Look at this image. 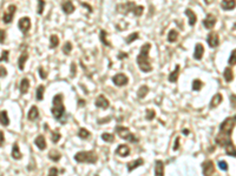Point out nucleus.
I'll use <instances>...</instances> for the list:
<instances>
[{
    "label": "nucleus",
    "mask_w": 236,
    "mask_h": 176,
    "mask_svg": "<svg viewBox=\"0 0 236 176\" xmlns=\"http://www.w3.org/2000/svg\"><path fill=\"white\" fill-rule=\"evenodd\" d=\"M236 124V115L234 116H229L227 117L220 126V133L217 134L215 141L219 146L221 147H226L228 143L233 142L232 139H230V135H232V132L234 129Z\"/></svg>",
    "instance_id": "nucleus-1"
},
{
    "label": "nucleus",
    "mask_w": 236,
    "mask_h": 176,
    "mask_svg": "<svg viewBox=\"0 0 236 176\" xmlns=\"http://www.w3.org/2000/svg\"><path fill=\"white\" fill-rule=\"evenodd\" d=\"M151 48V45L150 44H144L142 47H140V52L137 57V65L139 67V69L144 73H149L152 71V66L150 64V60H149V51Z\"/></svg>",
    "instance_id": "nucleus-2"
},
{
    "label": "nucleus",
    "mask_w": 236,
    "mask_h": 176,
    "mask_svg": "<svg viewBox=\"0 0 236 176\" xmlns=\"http://www.w3.org/2000/svg\"><path fill=\"white\" fill-rule=\"evenodd\" d=\"M117 11L120 12L122 14H127L130 12H133V14L136 16H140L143 14V12H144V7L143 6H137L133 1H127V2L118 5Z\"/></svg>",
    "instance_id": "nucleus-3"
},
{
    "label": "nucleus",
    "mask_w": 236,
    "mask_h": 176,
    "mask_svg": "<svg viewBox=\"0 0 236 176\" xmlns=\"http://www.w3.org/2000/svg\"><path fill=\"white\" fill-rule=\"evenodd\" d=\"M63 95L62 94H57L54 95L53 97V102H52V115L54 116L56 120H59L63 115H64V112H65V108H64V103H63Z\"/></svg>",
    "instance_id": "nucleus-4"
},
{
    "label": "nucleus",
    "mask_w": 236,
    "mask_h": 176,
    "mask_svg": "<svg viewBox=\"0 0 236 176\" xmlns=\"http://www.w3.org/2000/svg\"><path fill=\"white\" fill-rule=\"evenodd\" d=\"M75 160L80 163H96L98 156L95 152H79L75 155Z\"/></svg>",
    "instance_id": "nucleus-5"
},
{
    "label": "nucleus",
    "mask_w": 236,
    "mask_h": 176,
    "mask_svg": "<svg viewBox=\"0 0 236 176\" xmlns=\"http://www.w3.org/2000/svg\"><path fill=\"white\" fill-rule=\"evenodd\" d=\"M116 133L119 135L120 139L123 140H126L129 142H132V143H137L138 142V139L135 136V134H132L127 128L125 127H122V126H117L116 127Z\"/></svg>",
    "instance_id": "nucleus-6"
},
{
    "label": "nucleus",
    "mask_w": 236,
    "mask_h": 176,
    "mask_svg": "<svg viewBox=\"0 0 236 176\" xmlns=\"http://www.w3.org/2000/svg\"><path fill=\"white\" fill-rule=\"evenodd\" d=\"M202 169H203V175L204 176H213L215 173L214 162L210 161V160H207L206 162L202 163Z\"/></svg>",
    "instance_id": "nucleus-7"
},
{
    "label": "nucleus",
    "mask_w": 236,
    "mask_h": 176,
    "mask_svg": "<svg viewBox=\"0 0 236 176\" xmlns=\"http://www.w3.org/2000/svg\"><path fill=\"white\" fill-rule=\"evenodd\" d=\"M15 11H17V7H15L14 5H9V6H8V8H7V11L5 12V14H4V16H2V21H4V22H6V24H9V22H12Z\"/></svg>",
    "instance_id": "nucleus-8"
},
{
    "label": "nucleus",
    "mask_w": 236,
    "mask_h": 176,
    "mask_svg": "<svg viewBox=\"0 0 236 176\" xmlns=\"http://www.w3.org/2000/svg\"><path fill=\"white\" fill-rule=\"evenodd\" d=\"M127 77L125 75V74H123V73H118L116 74L114 78H112V82L118 86V87H122V86H125L126 84H127Z\"/></svg>",
    "instance_id": "nucleus-9"
},
{
    "label": "nucleus",
    "mask_w": 236,
    "mask_h": 176,
    "mask_svg": "<svg viewBox=\"0 0 236 176\" xmlns=\"http://www.w3.org/2000/svg\"><path fill=\"white\" fill-rule=\"evenodd\" d=\"M18 27H19V29H20L22 33H26V32L31 28V19L27 18V16L21 18V19L19 20V22H18Z\"/></svg>",
    "instance_id": "nucleus-10"
},
{
    "label": "nucleus",
    "mask_w": 236,
    "mask_h": 176,
    "mask_svg": "<svg viewBox=\"0 0 236 176\" xmlns=\"http://www.w3.org/2000/svg\"><path fill=\"white\" fill-rule=\"evenodd\" d=\"M207 42H208L209 47H211V48L217 47V46L220 45V38H219L217 33H215V32L209 33V35H208V38H207Z\"/></svg>",
    "instance_id": "nucleus-11"
},
{
    "label": "nucleus",
    "mask_w": 236,
    "mask_h": 176,
    "mask_svg": "<svg viewBox=\"0 0 236 176\" xmlns=\"http://www.w3.org/2000/svg\"><path fill=\"white\" fill-rule=\"evenodd\" d=\"M216 24V18L213 15V14H208L207 18L203 20V26L207 28V29H211Z\"/></svg>",
    "instance_id": "nucleus-12"
},
{
    "label": "nucleus",
    "mask_w": 236,
    "mask_h": 176,
    "mask_svg": "<svg viewBox=\"0 0 236 176\" xmlns=\"http://www.w3.org/2000/svg\"><path fill=\"white\" fill-rule=\"evenodd\" d=\"M96 106L98 107V108H103V109H106L108 107H109V100L104 96V95H99L97 99H96Z\"/></svg>",
    "instance_id": "nucleus-13"
},
{
    "label": "nucleus",
    "mask_w": 236,
    "mask_h": 176,
    "mask_svg": "<svg viewBox=\"0 0 236 176\" xmlns=\"http://www.w3.org/2000/svg\"><path fill=\"white\" fill-rule=\"evenodd\" d=\"M221 7L224 11H230L234 9L236 7V0H222L221 2Z\"/></svg>",
    "instance_id": "nucleus-14"
},
{
    "label": "nucleus",
    "mask_w": 236,
    "mask_h": 176,
    "mask_svg": "<svg viewBox=\"0 0 236 176\" xmlns=\"http://www.w3.org/2000/svg\"><path fill=\"white\" fill-rule=\"evenodd\" d=\"M203 53H204V47H203V45H201V44H197V45L195 46V51H194V58H195L196 60H201V59H202V57H203Z\"/></svg>",
    "instance_id": "nucleus-15"
},
{
    "label": "nucleus",
    "mask_w": 236,
    "mask_h": 176,
    "mask_svg": "<svg viewBox=\"0 0 236 176\" xmlns=\"http://www.w3.org/2000/svg\"><path fill=\"white\" fill-rule=\"evenodd\" d=\"M155 176H164V163L161 160L155 163Z\"/></svg>",
    "instance_id": "nucleus-16"
},
{
    "label": "nucleus",
    "mask_w": 236,
    "mask_h": 176,
    "mask_svg": "<svg viewBox=\"0 0 236 176\" xmlns=\"http://www.w3.org/2000/svg\"><path fill=\"white\" fill-rule=\"evenodd\" d=\"M116 153H117L119 156L125 157V156L130 155V148H129L126 145H120L117 149H116Z\"/></svg>",
    "instance_id": "nucleus-17"
},
{
    "label": "nucleus",
    "mask_w": 236,
    "mask_h": 176,
    "mask_svg": "<svg viewBox=\"0 0 236 176\" xmlns=\"http://www.w3.org/2000/svg\"><path fill=\"white\" fill-rule=\"evenodd\" d=\"M38 116H39V110H38V108H37V106H33V107L30 109L28 114H27V119H28L30 121H35V120L38 119Z\"/></svg>",
    "instance_id": "nucleus-18"
},
{
    "label": "nucleus",
    "mask_w": 236,
    "mask_h": 176,
    "mask_svg": "<svg viewBox=\"0 0 236 176\" xmlns=\"http://www.w3.org/2000/svg\"><path fill=\"white\" fill-rule=\"evenodd\" d=\"M34 145H35L40 150L46 149V140H45V137H44L43 135H39V136L34 140Z\"/></svg>",
    "instance_id": "nucleus-19"
},
{
    "label": "nucleus",
    "mask_w": 236,
    "mask_h": 176,
    "mask_svg": "<svg viewBox=\"0 0 236 176\" xmlns=\"http://www.w3.org/2000/svg\"><path fill=\"white\" fill-rule=\"evenodd\" d=\"M62 8H63L64 13L71 14V13H73V11H75V5L72 4V1H65V2L62 5Z\"/></svg>",
    "instance_id": "nucleus-20"
},
{
    "label": "nucleus",
    "mask_w": 236,
    "mask_h": 176,
    "mask_svg": "<svg viewBox=\"0 0 236 176\" xmlns=\"http://www.w3.org/2000/svg\"><path fill=\"white\" fill-rule=\"evenodd\" d=\"M185 15L189 18V25H190V26H194V25L196 24V21H197L196 14H195L190 8H187V9H185Z\"/></svg>",
    "instance_id": "nucleus-21"
},
{
    "label": "nucleus",
    "mask_w": 236,
    "mask_h": 176,
    "mask_svg": "<svg viewBox=\"0 0 236 176\" xmlns=\"http://www.w3.org/2000/svg\"><path fill=\"white\" fill-rule=\"evenodd\" d=\"M20 93L21 94H26L28 92V88H30V80L27 78H24L21 81H20Z\"/></svg>",
    "instance_id": "nucleus-22"
},
{
    "label": "nucleus",
    "mask_w": 236,
    "mask_h": 176,
    "mask_svg": "<svg viewBox=\"0 0 236 176\" xmlns=\"http://www.w3.org/2000/svg\"><path fill=\"white\" fill-rule=\"evenodd\" d=\"M222 95L220 94V93H217V94H215L214 96H213V99H211V101H210V107L211 108H215V107H217L221 102H222Z\"/></svg>",
    "instance_id": "nucleus-23"
},
{
    "label": "nucleus",
    "mask_w": 236,
    "mask_h": 176,
    "mask_svg": "<svg viewBox=\"0 0 236 176\" xmlns=\"http://www.w3.org/2000/svg\"><path fill=\"white\" fill-rule=\"evenodd\" d=\"M143 163H144V160H143V159H138V160H135V161H132V162H129V163H127V170H129V172H132L135 168L142 166Z\"/></svg>",
    "instance_id": "nucleus-24"
},
{
    "label": "nucleus",
    "mask_w": 236,
    "mask_h": 176,
    "mask_svg": "<svg viewBox=\"0 0 236 176\" xmlns=\"http://www.w3.org/2000/svg\"><path fill=\"white\" fill-rule=\"evenodd\" d=\"M12 157H13L14 160H20V159L22 157V154H21L20 149H19L18 143H14V146H13V148H12Z\"/></svg>",
    "instance_id": "nucleus-25"
},
{
    "label": "nucleus",
    "mask_w": 236,
    "mask_h": 176,
    "mask_svg": "<svg viewBox=\"0 0 236 176\" xmlns=\"http://www.w3.org/2000/svg\"><path fill=\"white\" fill-rule=\"evenodd\" d=\"M224 149H226V154H227V155L236 157V148H235V146H234V143H233V142L228 143V145L224 147Z\"/></svg>",
    "instance_id": "nucleus-26"
},
{
    "label": "nucleus",
    "mask_w": 236,
    "mask_h": 176,
    "mask_svg": "<svg viewBox=\"0 0 236 176\" xmlns=\"http://www.w3.org/2000/svg\"><path fill=\"white\" fill-rule=\"evenodd\" d=\"M178 74H180V66L177 65L176 68H175V71H172V72L170 73V75H169V81H170V82H176L177 79H178Z\"/></svg>",
    "instance_id": "nucleus-27"
},
{
    "label": "nucleus",
    "mask_w": 236,
    "mask_h": 176,
    "mask_svg": "<svg viewBox=\"0 0 236 176\" xmlns=\"http://www.w3.org/2000/svg\"><path fill=\"white\" fill-rule=\"evenodd\" d=\"M223 77H224V80H226L227 82H230V81H233V78H234L233 71H232V69H230L229 67L224 68V73H223Z\"/></svg>",
    "instance_id": "nucleus-28"
},
{
    "label": "nucleus",
    "mask_w": 236,
    "mask_h": 176,
    "mask_svg": "<svg viewBox=\"0 0 236 176\" xmlns=\"http://www.w3.org/2000/svg\"><path fill=\"white\" fill-rule=\"evenodd\" d=\"M178 39V32L176 29H171L168 34V41L169 42H175Z\"/></svg>",
    "instance_id": "nucleus-29"
},
{
    "label": "nucleus",
    "mask_w": 236,
    "mask_h": 176,
    "mask_svg": "<svg viewBox=\"0 0 236 176\" xmlns=\"http://www.w3.org/2000/svg\"><path fill=\"white\" fill-rule=\"evenodd\" d=\"M49 157H50L52 161L57 162V161H59V160H60V157H62V154H59V152H58V150L53 149V150H51V152L49 153Z\"/></svg>",
    "instance_id": "nucleus-30"
},
{
    "label": "nucleus",
    "mask_w": 236,
    "mask_h": 176,
    "mask_svg": "<svg viewBox=\"0 0 236 176\" xmlns=\"http://www.w3.org/2000/svg\"><path fill=\"white\" fill-rule=\"evenodd\" d=\"M44 93H45V87L43 85H39L37 88V94H35L38 101H41L44 99Z\"/></svg>",
    "instance_id": "nucleus-31"
},
{
    "label": "nucleus",
    "mask_w": 236,
    "mask_h": 176,
    "mask_svg": "<svg viewBox=\"0 0 236 176\" xmlns=\"http://www.w3.org/2000/svg\"><path fill=\"white\" fill-rule=\"evenodd\" d=\"M99 38H101V41L103 42V45H105V46H109V47H111V44H110V41H109V40L106 39V32H105L104 29H102V31H101Z\"/></svg>",
    "instance_id": "nucleus-32"
},
{
    "label": "nucleus",
    "mask_w": 236,
    "mask_h": 176,
    "mask_svg": "<svg viewBox=\"0 0 236 176\" xmlns=\"http://www.w3.org/2000/svg\"><path fill=\"white\" fill-rule=\"evenodd\" d=\"M27 58H28L27 53H24V54H21V55H20V58H19V62H18V65H19V68H20V69H24Z\"/></svg>",
    "instance_id": "nucleus-33"
},
{
    "label": "nucleus",
    "mask_w": 236,
    "mask_h": 176,
    "mask_svg": "<svg viewBox=\"0 0 236 176\" xmlns=\"http://www.w3.org/2000/svg\"><path fill=\"white\" fill-rule=\"evenodd\" d=\"M90 135H91V133L89 132V130H86L85 128H80L79 130H78V136L80 137V139H89L90 137Z\"/></svg>",
    "instance_id": "nucleus-34"
},
{
    "label": "nucleus",
    "mask_w": 236,
    "mask_h": 176,
    "mask_svg": "<svg viewBox=\"0 0 236 176\" xmlns=\"http://www.w3.org/2000/svg\"><path fill=\"white\" fill-rule=\"evenodd\" d=\"M148 92H149L148 86H142V87L138 89V92H137V96H138L139 99H143V97L148 94Z\"/></svg>",
    "instance_id": "nucleus-35"
},
{
    "label": "nucleus",
    "mask_w": 236,
    "mask_h": 176,
    "mask_svg": "<svg viewBox=\"0 0 236 176\" xmlns=\"http://www.w3.org/2000/svg\"><path fill=\"white\" fill-rule=\"evenodd\" d=\"M59 45V38L57 35H51L50 38V47L51 48H56Z\"/></svg>",
    "instance_id": "nucleus-36"
},
{
    "label": "nucleus",
    "mask_w": 236,
    "mask_h": 176,
    "mask_svg": "<svg viewBox=\"0 0 236 176\" xmlns=\"http://www.w3.org/2000/svg\"><path fill=\"white\" fill-rule=\"evenodd\" d=\"M9 123V120H8V116H7V112L6 110H1V126H8Z\"/></svg>",
    "instance_id": "nucleus-37"
},
{
    "label": "nucleus",
    "mask_w": 236,
    "mask_h": 176,
    "mask_svg": "<svg viewBox=\"0 0 236 176\" xmlns=\"http://www.w3.org/2000/svg\"><path fill=\"white\" fill-rule=\"evenodd\" d=\"M102 140H104L105 142H114L115 141V136L110 133H103L102 134Z\"/></svg>",
    "instance_id": "nucleus-38"
},
{
    "label": "nucleus",
    "mask_w": 236,
    "mask_h": 176,
    "mask_svg": "<svg viewBox=\"0 0 236 176\" xmlns=\"http://www.w3.org/2000/svg\"><path fill=\"white\" fill-rule=\"evenodd\" d=\"M202 86H203V82H202L201 80L196 79V80H194V81H193V89H194V90L198 92V90L202 88Z\"/></svg>",
    "instance_id": "nucleus-39"
},
{
    "label": "nucleus",
    "mask_w": 236,
    "mask_h": 176,
    "mask_svg": "<svg viewBox=\"0 0 236 176\" xmlns=\"http://www.w3.org/2000/svg\"><path fill=\"white\" fill-rule=\"evenodd\" d=\"M60 137H62V135L59 134V132H52V134H51V140H52V142L53 143H57L59 140H60Z\"/></svg>",
    "instance_id": "nucleus-40"
},
{
    "label": "nucleus",
    "mask_w": 236,
    "mask_h": 176,
    "mask_svg": "<svg viewBox=\"0 0 236 176\" xmlns=\"http://www.w3.org/2000/svg\"><path fill=\"white\" fill-rule=\"evenodd\" d=\"M228 64L230 66H235L236 65V49H234L229 57V60H228Z\"/></svg>",
    "instance_id": "nucleus-41"
},
{
    "label": "nucleus",
    "mask_w": 236,
    "mask_h": 176,
    "mask_svg": "<svg viewBox=\"0 0 236 176\" xmlns=\"http://www.w3.org/2000/svg\"><path fill=\"white\" fill-rule=\"evenodd\" d=\"M138 33L137 32H135V33H132V34H130L127 38H126V44H131L132 41H135L136 39H138Z\"/></svg>",
    "instance_id": "nucleus-42"
},
{
    "label": "nucleus",
    "mask_w": 236,
    "mask_h": 176,
    "mask_svg": "<svg viewBox=\"0 0 236 176\" xmlns=\"http://www.w3.org/2000/svg\"><path fill=\"white\" fill-rule=\"evenodd\" d=\"M63 51H64V53H65L66 55L70 54L71 51H72V45H71V42H66V44L64 45V47H63Z\"/></svg>",
    "instance_id": "nucleus-43"
},
{
    "label": "nucleus",
    "mask_w": 236,
    "mask_h": 176,
    "mask_svg": "<svg viewBox=\"0 0 236 176\" xmlns=\"http://www.w3.org/2000/svg\"><path fill=\"white\" fill-rule=\"evenodd\" d=\"M45 8V1L44 0H38V14H43Z\"/></svg>",
    "instance_id": "nucleus-44"
},
{
    "label": "nucleus",
    "mask_w": 236,
    "mask_h": 176,
    "mask_svg": "<svg viewBox=\"0 0 236 176\" xmlns=\"http://www.w3.org/2000/svg\"><path fill=\"white\" fill-rule=\"evenodd\" d=\"M219 168L221 169V170H228V165H227V162L226 161H219Z\"/></svg>",
    "instance_id": "nucleus-45"
},
{
    "label": "nucleus",
    "mask_w": 236,
    "mask_h": 176,
    "mask_svg": "<svg viewBox=\"0 0 236 176\" xmlns=\"http://www.w3.org/2000/svg\"><path fill=\"white\" fill-rule=\"evenodd\" d=\"M155 117V112L153 110H146V120L151 121Z\"/></svg>",
    "instance_id": "nucleus-46"
},
{
    "label": "nucleus",
    "mask_w": 236,
    "mask_h": 176,
    "mask_svg": "<svg viewBox=\"0 0 236 176\" xmlns=\"http://www.w3.org/2000/svg\"><path fill=\"white\" fill-rule=\"evenodd\" d=\"M39 75H40L41 79H46V78H47V73H46V71H45L43 67L39 68Z\"/></svg>",
    "instance_id": "nucleus-47"
},
{
    "label": "nucleus",
    "mask_w": 236,
    "mask_h": 176,
    "mask_svg": "<svg viewBox=\"0 0 236 176\" xmlns=\"http://www.w3.org/2000/svg\"><path fill=\"white\" fill-rule=\"evenodd\" d=\"M47 176H58V169H57L56 167L51 168V169L49 170V175Z\"/></svg>",
    "instance_id": "nucleus-48"
},
{
    "label": "nucleus",
    "mask_w": 236,
    "mask_h": 176,
    "mask_svg": "<svg viewBox=\"0 0 236 176\" xmlns=\"http://www.w3.org/2000/svg\"><path fill=\"white\" fill-rule=\"evenodd\" d=\"M1 61H8V51H2V53H1Z\"/></svg>",
    "instance_id": "nucleus-49"
},
{
    "label": "nucleus",
    "mask_w": 236,
    "mask_h": 176,
    "mask_svg": "<svg viewBox=\"0 0 236 176\" xmlns=\"http://www.w3.org/2000/svg\"><path fill=\"white\" fill-rule=\"evenodd\" d=\"M230 102H232V106L236 108V95H232L230 96Z\"/></svg>",
    "instance_id": "nucleus-50"
},
{
    "label": "nucleus",
    "mask_w": 236,
    "mask_h": 176,
    "mask_svg": "<svg viewBox=\"0 0 236 176\" xmlns=\"http://www.w3.org/2000/svg\"><path fill=\"white\" fill-rule=\"evenodd\" d=\"M180 148V137H176V142L174 145V150H178Z\"/></svg>",
    "instance_id": "nucleus-51"
},
{
    "label": "nucleus",
    "mask_w": 236,
    "mask_h": 176,
    "mask_svg": "<svg viewBox=\"0 0 236 176\" xmlns=\"http://www.w3.org/2000/svg\"><path fill=\"white\" fill-rule=\"evenodd\" d=\"M4 142H5V139H4V133L0 132V146H4Z\"/></svg>",
    "instance_id": "nucleus-52"
},
{
    "label": "nucleus",
    "mask_w": 236,
    "mask_h": 176,
    "mask_svg": "<svg viewBox=\"0 0 236 176\" xmlns=\"http://www.w3.org/2000/svg\"><path fill=\"white\" fill-rule=\"evenodd\" d=\"M0 69H1V78H5V77H6V74H7V72H6V69H5V68H4V67H2V66H1V67H0Z\"/></svg>",
    "instance_id": "nucleus-53"
},
{
    "label": "nucleus",
    "mask_w": 236,
    "mask_h": 176,
    "mask_svg": "<svg viewBox=\"0 0 236 176\" xmlns=\"http://www.w3.org/2000/svg\"><path fill=\"white\" fill-rule=\"evenodd\" d=\"M71 68H72V74H71V75L75 77V75H76V64H72V65H71Z\"/></svg>",
    "instance_id": "nucleus-54"
},
{
    "label": "nucleus",
    "mask_w": 236,
    "mask_h": 176,
    "mask_svg": "<svg viewBox=\"0 0 236 176\" xmlns=\"http://www.w3.org/2000/svg\"><path fill=\"white\" fill-rule=\"evenodd\" d=\"M0 32H1V39H0L1 41H0V42L2 44V42L5 41V31H0Z\"/></svg>",
    "instance_id": "nucleus-55"
},
{
    "label": "nucleus",
    "mask_w": 236,
    "mask_h": 176,
    "mask_svg": "<svg viewBox=\"0 0 236 176\" xmlns=\"http://www.w3.org/2000/svg\"><path fill=\"white\" fill-rule=\"evenodd\" d=\"M214 1H215V0H204V2H206L207 5H211Z\"/></svg>",
    "instance_id": "nucleus-56"
}]
</instances>
